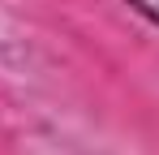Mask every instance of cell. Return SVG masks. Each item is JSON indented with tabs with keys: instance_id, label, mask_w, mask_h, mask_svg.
<instances>
[{
	"instance_id": "1",
	"label": "cell",
	"mask_w": 159,
	"mask_h": 155,
	"mask_svg": "<svg viewBox=\"0 0 159 155\" xmlns=\"http://www.w3.org/2000/svg\"><path fill=\"white\" fill-rule=\"evenodd\" d=\"M125 4H129L146 26H155V30H159V0H125Z\"/></svg>"
}]
</instances>
